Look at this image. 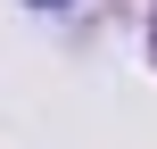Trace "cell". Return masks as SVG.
Wrapping results in <instances>:
<instances>
[]
</instances>
